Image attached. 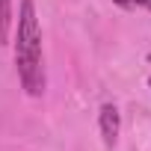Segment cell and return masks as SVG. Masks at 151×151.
<instances>
[{
    "label": "cell",
    "instance_id": "5",
    "mask_svg": "<svg viewBox=\"0 0 151 151\" xmlns=\"http://www.w3.org/2000/svg\"><path fill=\"white\" fill-rule=\"evenodd\" d=\"M116 3H119V6H130V0H116Z\"/></svg>",
    "mask_w": 151,
    "mask_h": 151
},
{
    "label": "cell",
    "instance_id": "3",
    "mask_svg": "<svg viewBox=\"0 0 151 151\" xmlns=\"http://www.w3.org/2000/svg\"><path fill=\"white\" fill-rule=\"evenodd\" d=\"M12 0H0V45H6L9 36H12Z\"/></svg>",
    "mask_w": 151,
    "mask_h": 151
},
{
    "label": "cell",
    "instance_id": "2",
    "mask_svg": "<svg viewBox=\"0 0 151 151\" xmlns=\"http://www.w3.org/2000/svg\"><path fill=\"white\" fill-rule=\"evenodd\" d=\"M98 130H101V139L107 148H113L119 142V130H122V113L116 104H101V113H98Z\"/></svg>",
    "mask_w": 151,
    "mask_h": 151
},
{
    "label": "cell",
    "instance_id": "1",
    "mask_svg": "<svg viewBox=\"0 0 151 151\" xmlns=\"http://www.w3.org/2000/svg\"><path fill=\"white\" fill-rule=\"evenodd\" d=\"M15 68L18 80L30 98H42L47 77H45V53H42V27L36 18L33 0H21L18 24H15Z\"/></svg>",
    "mask_w": 151,
    "mask_h": 151
},
{
    "label": "cell",
    "instance_id": "4",
    "mask_svg": "<svg viewBox=\"0 0 151 151\" xmlns=\"http://www.w3.org/2000/svg\"><path fill=\"white\" fill-rule=\"evenodd\" d=\"M130 6H145V9H151V0H130Z\"/></svg>",
    "mask_w": 151,
    "mask_h": 151
}]
</instances>
